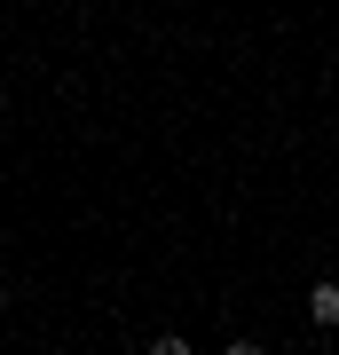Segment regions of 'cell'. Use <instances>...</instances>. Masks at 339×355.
<instances>
[{"label": "cell", "instance_id": "1", "mask_svg": "<svg viewBox=\"0 0 339 355\" xmlns=\"http://www.w3.org/2000/svg\"><path fill=\"white\" fill-rule=\"evenodd\" d=\"M308 324H315V331H339V277L308 284Z\"/></svg>", "mask_w": 339, "mask_h": 355}]
</instances>
